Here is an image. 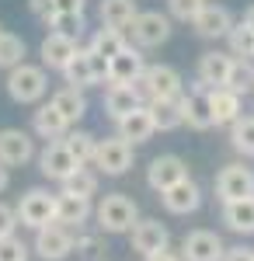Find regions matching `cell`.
<instances>
[{
    "instance_id": "cell-1",
    "label": "cell",
    "mask_w": 254,
    "mask_h": 261,
    "mask_svg": "<svg viewBox=\"0 0 254 261\" xmlns=\"http://www.w3.org/2000/svg\"><path fill=\"white\" fill-rule=\"evenodd\" d=\"M136 87V94L143 105H150V101H177L185 94V81H181V73H177L174 66H167V63H154V66H146V73L133 81Z\"/></svg>"
},
{
    "instance_id": "cell-2",
    "label": "cell",
    "mask_w": 254,
    "mask_h": 261,
    "mask_svg": "<svg viewBox=\"0 0 254 261\" xmlns=\"http://www.w3.org/2000/svg\"><path fill=\"white\" fill-rule=\"evenodd\" d=\"M94 220H98V230L105 233H129L139 220V209L125 192H108L94 205Z\"/></svg>"
},
{
    "instance_id": "cell-3",
    "label": "cell",
    "mask_w": 254,
    "mask_h": 261,
    "mask_svg": "<svg viewBox=\"0 0 254 261\" xmlns=\"http://www.w3.org/2000/svg\"><path fill=\"white\" fill-rule=\"evenodd\" d=\"M49 91V77H45V66H32V63H21L14 70H7V94L18 101V105H35L45 98Z\"/></svg>"
},
{
    "instance_id": "cell-4",
    "label": "cell",
    "mask_w": 254,
    "mask_h": 261,
    "mask_svg": "<svg viewBox=\"0 0 254 261\" xmlns=\"http://www.w3.org/2000/svg\"><path fill=\"white\" fill-rule=\"evenodd\" d=\"M125 32H129L136 49H157L171 39V18L160 14V11H139Z\"/></svg>"
},
{
    "instance_id": "cell-5",
    "label": "cell",
    "mask_w": 254,
    "mask_h": 261,
    "mask_svg": "<svg viewBox=\"0 0 254 261\" xmlns=\"http://www.w3.org/2000/svg\"><path fill=\"white\" fill-rule=\"evenodd\" d=\"M14 209H18L21 226H28V230H42V226L56 223V195H49L45 188H28Z\"/></svg>"
},
{
    "instance_id": "cell-6",
    "label": "cell",
    "mask_w": 254,
    "mask_h": 261,
    "mask_svg": "<svg viewBox=\"0 0 254 261\" xmlns=\"http://www.w3.org/2000/svg\"><path fill=\"white\" fill-rule=\"evenodd\" d=\"M213 87H206L202 81H192V87H185V94H181V115H185V125L188 129H198V133H206V129H213Z\"/></svg>"
},
{
    "instance_id": "cell-7",
    "label": "cell",
    "mask_w": 254,
    "mask_h": 261,
    "mask_svg": "<svg viewBox=\"0 0 254 261\" xmlns=\"http://www.w3.org/2000/svg\"><path fill=\"white\" fill-rule=\"evenodd\" d=\"M129 167H133V143L122 140V136L98 140V150H94V171H98V174L122 178Z\"/></svg>"
},
{
    "instance_id": "cell-8",
    "label": "cell",
    "mask_w": 254,
    "mask_h": 261,
    "mask_svg": "<svg viewBox=\"0 0 254 261\" xmlns=\"http://www.w3.org/2000/svg\"><path fill=\"white\" fill-rule=\"evenodd\" d=\"M216 199L219 202L254 199V171L244 167V164H226L216 174Z\"/></svg>"
},
{
    "instance_id": "cell-9",
    "label": "cell",
    "mask_w": 254,
    "mask_h": 261,
    "mask_svg": "<svg viewBox=\"0 0 254 261\" xmlns=\"http://www.w3.org/2000/svg\"><path fill=\"white\" fill-rule=\"evenodd\" d=\"M77 167H84V164L66 150V143H63V140H49V143H45V150L39 153V171L49 181H59V185H63L70 174H77Z\"/></svg>"
},
{
    "instance_id": "cell-10",
    "label": "cell",
    "mask_w": 254,
    "mask_h": 261,
    "mask_svg": "<svg viewBox=\"0 0 254 261\" xmlns=\"http://www.w3.org/2000/svg\"><path fill=\"white\" fill-rule=\"evenodd\" d=\"M35 254L42 261H66L73 254V230H66L59 223L35 230Z\"/></svg>"
},
{
    "instance_id": "cell-11",
    "label": "cell",
    "mask_w": 254,
    "mask_h": 261,
    "mask_svg": "<svg viewBox=\"0 0 254 261\" xmlns=\"http://www.w3.org/2000/svg\"><path fill=\"white\" fill-rule=\"evenodd\" d=\"M226 244L213 230H192L181 237V258L185 261H223Z\"/></svg>"
},
{
    "instance_id": "cell-12",
    "label": "cell",
    "mask_w": 254,
    "mask_h": 261,
    "mask_svg": "<svg viewBox=\"0 0 254 261\" xmlns=\"http://www.w3.org/2000/svg\"><path fill=\"white\" fill-rule=\"evenodd\" d=\"M35 161V140L24 129H0V164L4 167H24Z\"/></svg>"
},
{
    "instance_id": "cell-13",
    "label": "cell",
    "mask_w": 254,
    "mask_h": 261,
    "mask_svg": "<svg viewBox=\"0 0 254 261\" xmlns=\"http://www.w3.org/2000/svg\"><path fill=\"white\" fill-rule=\"evenodd\" d=\"M185 178H188V167H185V161H181L177 153H160V157H154L150 167H146V185L154 188L157 195L167 192L177 181H185Z\"/></svg>"
},
{
    "instance_id": "cell-14",
    "label": "cell",
    "mask_w": 254,
    "mask_h": 261,
    "mask_svg": "<svg viewBox=\"0 0 254 261\" xmlns=\"http://www.w3.org/2000/svg\"><path fill=\"white\" fill-rule=\"evenodd\" d=\"M80 42L73 39V35H63V32H49L45 39H42L39 45V56H42V66L45 70H59L63 73V66L77 56Z\"/></svg>"
},
{
    "instance_id": "cell-15",
    "label": "cell",
    "mask_w": 254,
    "mask_h": 261,
    "mask_svg": "<svg viewBox=\"0 0 254 261\" xmlns=\"http://www.w3.org/2000/svg\"><path fill=\"white\" fill-rule=\"evenodd\" d=\"M146 73V60H143V49H136L133 42L108 60V84H133Z\"/></svg>"
},
{
    "instance_id": "cell-16",
    "label": "cell",
    "mask_w": 254,
    "mask_h": 261,
    "mask_svg": "<svg viewBox=\"0 0 254 261\" xmlns=\"http://www.w3.org/2000/svg\"><path fill=\"white\" fill-rule=\"evenodd\" d=\"M129 241H133V251H139L146 258L154 251L171 247V233H167V226L160 220H136V226L129 230Z\"/></svg>"
},
{
    "instance_id": "cell-17",
    "label": "cell",
    "mask_w": 254,
    "mask_h": 261,
    "mask_svg": "<svg viewBox=\"0 0 254 261\" xmlns=\"http://www.w3.org/2000/svg\"><path fill=\"white\" fill-rule=\"evenodd\" d=\"M160 202H164V209L171 216H188V213H195L202 205V188L192 178H185L177 185H171L167 192H160Z\"/></svg>"
},
{
    "instance_id": "cell-18",
    "label": "cell",
    "mask_w": 254,
    "mask_h": 261,
    "mask_svg": "<svg viewBox=\"0 0 254 261\" xmlns=\"http://www.w3.org/2000/svg\"><path fill=\"white\" fill-rule=\"evenodd\" d=\"M192 28H195V35H202V39H226L230 28H234V14L226 7H219V4H206L195 14Z\"/></svg>"
},
{
    "instance_id": "cell-19",
    "label": "cell",
    "mask_w": 254,
    "mask_h": 261,
    "mask_svg": "<svg viewBox=\"0 0 254 261\" xmlns=\"http://www.w3.org/2000/svg\"><path fill=\"white\" fill-rule=\"evenodd\" d=\"M91 216H94L91 199H80V195H70V192H59V195H56V223H59V226H66V230H80Z\"/></svg>"
},
{
    "instance_id": "cell-20",
    "label": "cell",
    "mask_w": 254,
    "mask_h": 261,
    "mask_svg": "<svg viewBox=\"0 0 254 261\" xmlns=\"http://www.w3.org/2000/svg\"><path fill=\"white\" fill-rule=\"evenodd\" d=\"M230 70H234V56L230 53H202L198 56V70H195V81H202L206 87H226L230 81Z\"/></svg>"
},
{
    "instance_id": "cell-21",
    "label": "cell",
    "mask_w": 254,
    "mask_h": 261,
    "mask_svg": "<svg viewBox=\"0 0 254 261\" xmlns=\"http://www.w3.org/2000/svg\"><path fill=\"white\" fill-rule=\"evenodd\" d=\"M70 129H73V125L63 119L53 105H39V108L32 112V133H35L39 140H45V143L49 140H63Z\"/></svg>"
},
{
    "instance_id": "cell-22",
    "label": "cell",
    "mask_w": 254,
    "mask_h": 261,
    "mask_svg": "<svg viewBox=\"0 0 254 261\" xmlns=\"http://www.w3.org/2000/svg\"><path fill=\"white\" fill-rule=\"evenodd\" d=\"M115 125H118V136L129 140L133 146H136V143H146L157 133V125H154V119H150V108H146V105H139L136 112H129V115H122Z\"/></svg>"
},
{
    "instance_id": "cell-23",
    "label": "cell",
    "mask_w": 254,
    "mask_h": 261,
    "mask_svg": "<svg viewBox=\"0 0 254 261\" xmlns=\"http://www.w3.org/2000/svg\"><path fill=\"white\" fill-rule=\"evenodd\" d=\"M209 101H213V122L216 125H234L244 115V98L237 91H230V87H213Z\"/></svg>"
},
{
    "instance_id": "cell-24",
    "label": "cell",
    "mask_w": 254,
    "mask_h": 261,
    "mask_svg": "<svg viewBox=\"0 0 254 261\" xmlns=\"http://www.w3.org/2000/svg\"><path fill=\"white\" fill-rule=\"evenodd\" d=\"M63 77L70 87H94L98 84V70H94V53L91 49H77V56L63 66Z\"/></svg>"
},
{
    "instance_id": "cell-25",
    "label": "cell",
    "mask_w": 254,
    "mask_h": 261,
    "mask_svg": "<svg viewBox=\"0 0 254 261\" xmlns=\"http://www.w3.org/2000/svg\"><path fill=\"white\" fill-rule=\"evenodd\" d=\"M139 105V94L133 84H108V91H105V112L112 115V119H122V115H129V112H136Z\"/></svg>"
},
{
    "instance_id": "cell-26",
    "label": "cell",
    "mask_w": 254,
    "mask_h": 261,
    "mask_svg": "<svg viewBox=\"0 0 254 261\" xmlns=\"http://www.w3.org/2000/svg\"><path fill=\"white\" fill-rule=\"evenodd\" d=\"M49 105H53L70 125H77V122L87 115V98H84L80 87H63V91H56V94L49 98Z\"/></svg>"
},
{
    "instance_id": "cell-27",
    "label": "cell",
    "mask_w": 254,
    "mask_h": 261,
    "mask_svg": "<svg viewBox=\"0 0 254 261\" xmlns=\"http://www.w3.org/2000/svg\"><path fill=\"white\" fill-rule=\"evenodd\" d=\"M223 223H226V230L251 237V233H254V199L223 202Z\"/></svg>"
},
{
    "instance_id": "cell-28",
    "label": "cell",
    "mask_w": 254,
    "mask_h": 261,
    "mask_svg": "<svg viewBox=\"0 0 254 261\" xmlns=\"http://www.w3.org/2000/svg\"><path fill=\"white\" fill-rule=\"evenodd\" d=\"M129 45V39H125V28H108V24H101L98 32L91 35V53H98V56H105V60H112V56H118L122 49Z\"/></svg>"
},
{
    "instance_id": "cell-29",
    "label": "cell",
    "mask_w": 254,
    "mask_h": 261,
    "mask_svg": "<svg viewBox=\"0 0 254 261\" xmlns=\"http://www.w3.org/2000/svg\"><path fill=\"white\" fill-rule=\"evenodd\" d=\"M98 14L101 24H108V28H129L139 11H136V0H101Z\"/></svg>"
},
{
    "instance_id": "cell-30",
    "label": "cell",
    "mask_w": 254,
    "mask_h": 261,
    "mask_svg": "<svg viewBox=\"0 0 254 261\" xmlns=\"http://www.w3.org/2000/svg\"><path fill=\"white\" fill-rule=\"evenodd\" d=\"M150 119H154L157 133H174L185 125V115H181V98L177 101H150Z\"/></svg>"
},
{
    "instance_id": "cell-31",
    "label": "cell",
    "mask_w": 254,
    "mask_h": 261,
    "mask_svg": "<svg viewBox=\"0 0 254 261\" xmlns=\"http://www.w3.org/2000/svg\"><path fill=\"white\" fill-rule=\"evenodd\" d=\"M28 56V45L21 35H11V32H0V70H14L21 66Z\"/></svg>"
},
{
    "instance_id": "cell-32",
    "label": "cell",
    "mask_w": 254,
    "mask_h": 261,
    "mask_svg": "<svg viewBox=\"0 0 254 261\" xmlns=\"http://www.w3.org/2000/svg\"><path fill=\"white\" fill-rule=\"evenodd\" d=\"M63 192L80 195V199H94L98 195V171H91L87 164L77 167V174H70V178L63 181Z\"/></svg>"
},
{
    "instance_id": "cell-33",
    "label": "cell",
    "mask_w": 254,
    "mask_h": 261,
    "mask_svg": "<svg viewBox=\"0 0 254 261\" xmlns=\"http://www.w3.org/2000/svg\"><path fill=\"white\" fill-rule=\"evenodd\" d=\"M63 143H66V150H70V153H73L80 164H94L98 140H94L91 133H84V129H70V133L63 136Z\"/></svg>"
},
{
    "instance_id": "cell-34",
    "label": "cell",
    "mask_w": 254,
    "mask_h": 261,
    "mask_svg": "<svg viewBox=\"0 0 254 261\" xmlns=\"http://www.w3.org/2000/svg\"><path fill=\"white\" fill-rule=\"evenodd\" d=\"M230 143H234L237 153L254 157V115H240V119L230 125Z\"/></svg>"
},
{
    "instance_id": "cell-35",
    "label": "cell",
    "mask_w": 254,
    "mask_h": 261,
    "mask_svg": "<svg viewBox=\"0 0 254 261\" xmlns=\"http://www.w3.org/2000/svg\"><path fill=\"white\" fill-rule=\"evenodd\" d=\"M226 42H230V56H237V60H254V32L244 21L230 28Z\"/></svg>"
},
{
    "instance_id": "cell-36",
    "label": "cell",
    "mask_w": 254,
    "mask_h": 261,
    "mask_svg": "<svg viewBox=\"0 0 254 261\" xmlns=\"http://www.w3.org/2000/svg\"><path fill=\"white\" fill-rule=\"evenodd\" d=\"M230 91H237L240 98L254 91V63L251 60H237L234 56V70H230V81H226Z\"/></svg>"
},
{
    "instance_id": "cell-37",
    "label": "cell",
    "mask_w": 254,
    "mask_h": 261,
    "mask_svg": "<svg viewBox=\"0 0 254 261\" xmlns=\"http://www.w3.org/2000/svg\"><path fill=\"white\" fill-rule=\"evenodd\" d=\"M53 32H63V35H73V39H80V32L87 28V21H84V14H53V18L45 21Z\"/></svg>"
},
{
    "instance_id": "cell-38",
    "label": "cell",
    "mask_w": 254,
    "mask_h": 261,
    "mask_svg": "<svg viewBox=\"0 0 254 261\" xmlns=\"http://www.w3.org/2000/svg\"><path fill=\"white\" fill-rule=\"evenodd\" d=\"M167 7H171V18H177V21H195V14L206 7V0H167Z\"/></svg>"
},
{
    "instance_id": "cell-39",
    "label": "cell",
    "mask_w": 254,
    "mask_h": 261,
    "mask_svg": "<svg viewBox=\"0 0 254 261\" xmlns=\"http://www.w3.org/2000/svg\"><path fill=\"white\" fill-rule=\"evenodd\" d=\"M0 261H28V244L21 237H4L0 241Z\"/></svg>"
},
{
    "instance_id": "cell-40",
    "label": "cell",
    "mask_w": 254,
    "mask_h": 261,
    "mask_svg": "<svg viewBox=\"0 0 254 261\" xmlns=\"http://www.w3.org/2000/svg\"><path fill=\"white\" fill-rule=\"evenodd\" d=\"M18 209L14 205H7V202H0V241L4 237H14V230H18Z\"/></svg>"
},
{
    "instance_id": "cell-41",
    "label": "cell",
    "mask_w": 254,
    "mask_h": 261,
    "mask_svg": "<svg viewBox=\"0 0 254 261\" xmlns=\"http://www.w3.org/2000/svg\"><path fill=\"white\" fill-rule=\"evenodd\" d=\"M98 251H101L98 237H91V233H73V254H80V258H94Z\"/></svg>"
},
{
    "instance_id": "cell-42",
    "label": "cell",
    "mask_w": 254,
    "mask_h": 261,
    "mask_svg": "<svg viewBox=\"0 0 254 261\" xmlns=\"http://www.w3.org/2000/svg\"><path fill=\"white\" fill-rule=\"evenodd\" d=\"M49 4H53V14H84L87 0H49Z\"/></svg>"
},
{
    "instance_id": "cell-43",
    "label": "cell",
    "mask_w": 254,
    "mask_h": 261,
    "mask_svg": "<svg viewBox=\"0 0 254 261\" xmlns=\"http://www.w3.org/2000/svg\"><path fill=\"white\" fill-rule=\"evenodd\" d=\"M223 261H254V247H244V244H237V247H226Z\"/></svg>"
},
{
    "instance_id": "cell-44",
    "label": "cell",
    "mask_w": 254,
    "mask_h": 261,
    "mask_svg": "<svg viewBox=\"0 0 254 261\" xmlns=\"http://www.w3.org/2000/svg\"><path fill=\"white\" fill-rule=\"evenodd\" d=\"M28 11H32L39 21H49V18H53V4H49V0H28Z\"/></svg>"
},
{
    "instance_id": "cell-45",
    "label": "cell",
    "mask_w": 254,
    "mask_h": 261,
    "mask_svg": "<svg viewBox=\"0 0 254 261\" xmlns=\"http://www.w3.org/2000/svg\"><path fill=\"white\" fill-rule=\"evenodd\" d=\"M143 261H185V258H181V251H171V247H164V251H154V254H146Z\"/></svg>"
},
{
    "instance_id": "cell-46",
    "label": "cell",
    "mask_w": 254,
    "mask_h": 261,
    "mask_svg": "<svg viewBox=\"0 0 254 261\" xmlns=\"http://www.w3.org/2000/svg\"><path fill=\"white\" fill-rule=\"evenodd\" d=\"M7 185H11V167H4V164H0V192H4Z\"/></svg>"
},
{
    "instance_id": "cell-47",
    "label": "cell",
    "mask_w": 254,
    "mask_h": 261,
    "mask_svg": "<svg viewBox=\"0 0 254 261\" xmlns=\"http://www.w3.org/2000/svg\"><path fill=\"white\" fill-rule=\"evenodd\" d=\"M244 24H247V28H251V32H254V7H251V11H247V14H244Z\"/></svg>"
},
{
    "instance_id": "cell-48",
    "label": "cell",
    "mask_w": 254,
    "mask_h": 261,
    "mask_svg": "<svg viewBox=\"0 0 254 261\" xmlns=\"http://www.w3.org/2000/svg\"><path fill=\"white\" fill-rule=\"evenodd\" d=\"M0 32H4V28H0Z\"/></svg>"
}]
</instances>
